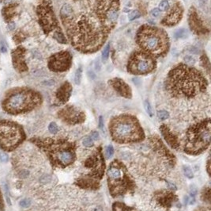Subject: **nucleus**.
<instances>
[{
	"instance_id": "obj_1",
	"label": "nucleus",
	"mask_w": 211,
	"mask_h": 211,
	"mask_svg": "<svg viewBox=\"0 0 211 211\" xmlns=\"http://www.w3.org/2000/svg\"><path fill=\"white\" fill-rule=\"evenodd\" d=\"M64 25L73 46L83 53H93L99 50L109 33L97 17L89 14H82L77 18L72 17Z\"/></svg>"
},
{
	"instance_id": "obj_2",
	"label": "nucleus",
	"mask_w": 211,
	"mask_h": 211,
	"mask_svg": "<svg viewBox=\"0 0 211 211\" xmlns=\"http://www.w3.org/2000/svg\"><path fill=\"white\" fill-rule=\"evenodd\" d=\"M165 87L173 98H192L206 92L208 82L195 68L179 64L168 72Z\"/></svg>"
},
{
	"instance_id": "obj_3",
	"label": "nucleus",
	"mask_w": 211,
	"mask_h": 211,
	"mask_svg": "<svg viewBox=\"0 0 211 211\" xmlns=\"http://www.w3.org/2000/svg\"><path fill=\"white\" fill-rule=\"evenodd\" d=\"M31 143L44 152L53 168H65L76 160L77 144L65 139L33 137Z\"/></svg>"
},
{
	"instance_id": "obj_4",
	"label": "nucleus",
	"mask_w": 211,
	"mask_h": 211,
	"mask_svg": "<svg viewBox=\"0 0 211 211\" xmlns=\"http://www.w3.org/2000/svg\"><path fill=\"white\" fill-rule=\"evenodd\" d=\"M111 139L119 144L139 142L145 139V133L135 116L122 114L112 118L109 122Z\"/></svg>"
},
{
	"instance_id": "obj_5",
	"label": "nucleus",
	"mask_w": 211,
	"mask_h": 211,
	"mask_svg": "<svg viewBox=\"0 0 211 211\" xmlns=\"http://www.w3.org/2000/svg\"><path fill=\"white\" fill-rule=\"evenodd\" d=\"M42 103L39 92L29 88H16L6 94L2 107L5 112L18 115L30 112Z\"/></svg>"
},
{
	"instance_id": "obj_6",
	"label": "nucleus",
	"mask_w": 211,
	"mask_h": 211,
	"mask_svg": "<svg viewBox=\"0 0 211 211\" xmlns=\"http://www.w3.org/2000/svg\"><path fill=\"white\" fill-rule=\"evenodd\" d=\"M137 43L141 51L154 58L163 57L169 49V39L165 31L148 25L139 28L137 33Z\"/></svg>"
},
{
	"instance_id": "obj_7",
	"label": "nucleus",
	"mask_w": 211,
	"mask_h": 211,
	"mask_svg": "<svg viewBox=\"0 0 211 211\" xmlns=\"http://www.w3.org/2000/svg\"><path fill=\"white\" fill-rule=\"evenodd\" d=\"M107 181L110 194L116 198L135 192L136 183L123 162L114 160L107 170Z\"/></svg>"
},
{
	"instance_id": "obj_8",
	"label": "nucleus",
	"mask_w": 211,
	"mask_h": 211,
	"mask_svg": "<svg viewBox=\"0 0 211 211\" xmlns=\"http://www.w3.org/2000/svg\"><path fill=\"white\" fill-rule=\"evenodd\" d=\"M211 122L207 118L192 125L186 133L183 150L188 155L201 154L210 144Z\"/></svg>"
},
{
	"instance_id": "obj_9",
	"label": "nucleus",
	"mask_w": 211,
	"mask_h": 211,
	"mask_svg": "<svg viewBox=\"0 0 211 211\" xmlns=\"http://www.w3.org/2000/svg\"><path fill=\"white\" fill-rule=\"evenodd\" d=\"M26 139L23 127L15 122L0 120V148L6 152H12Z\"/></svg>"
},
{
	"instance_id": "obj_10",
	"label": "nucleus",
	"mask_w": 211,
	"mask_h": 211,
	"mask_svg": "<svg viewBox=\"0 0 211 211\" xmlns=\"http://www.w3.org/2000/svg\"><path fill=\"white\" fill-rule=\"evenodd\" d=\"M96 17L108 33L115 27L120 14L119 0H100L97 4Z\"/></svg>"
},
{
	"instance_id": "obj_11",
	"label": "nucleus",
	"mask_w": 211,
	"mask_h": 211,
	"mask_svg": "<svg viewBox=\"0 0 211 211\" xmlns=\"http://www.w3.org/2000/svg\"><path fill=\"white\" fill-rule=\"evenodd\" d=\"M156 66L157 62L154 57L141 50L131 55L127 64V70L133 75H145L154 71Z\"/></svg>"
},
{
	"instance_id": "obj_12",
	"label": "nucleus",
	"mask_w": 211,
	"mask_h": 211,
	"mask_svg": "<svg viewBox=\"0 0 211 211\" xmlns=\"http://www.w3.org/2000/svg\"><path fill=\"white\" fill-rule=\"evenodd\" d=\"M84 166L89 170V172L82 176L100 184L105 171V158L101 146L97 147L88 157L85 161Z\"/></svg>"
},
{
	"instance_id": "obj_13",
	"label": "nucleus",
	"mask_w": 211,
	"mask_h": 211,
	"mask_svg": "<svg viewBox=\"0 0 211 211\" xmlns=\"http://www.w3.org/2000/svg\"><path fill=\"white\" fill-rule=\"evenodd\" d=\"M37 14L39 17L40 24L45 33L48 34L51 32L55 31L58 28V22L54 11L48 3L40 5L37 8Z\"/></svg>"
},
{
	"instance_id": "obj_14",
	"label": "nucleus",
	"mask_w": 211,
	"mask_h": 211,
	"mask_svg": "<svg viewBox=\"0 0 211 211\" xmlns=\"http://www.w3.org/2000/svg\"><path fill=\"white\" fill-rule=\"evenodd\" d=\"M72 64V56L68 52H57L52 55L48 61V68L55 72H65L70 68Z\"/></svg>"
},
{
	"instance_id": "obj_15",
	"label": "nucleus",
	"mask_w": 211,
	"mask_h": 211,
	"mask_svg": "<svg viewBox=\"0 0 211 211\" xmlns=\"http://www.w3.org/2000/svg\"><path fill=\"white\" fill-rule=\"evenodd\" d=\"M59 118L68 125H78L83 123L85 120V114L73 106H67L58 112Z\"/></svg>"
},
{
	"instance_id": "obj_16",
	"label": "nucleus",
	"mask_w": 211,
	"mask_h": 211,
	"mask_svg": "<svg viewBox=\"0 0 211 211\" xmlns=\"http://www.w3.org/2000/svg\"><path fill=\"white\" fill-rule=\"evenodd\" d=\"M150 141L152 148H153V150L157 152V154L160 155L161 157H164L170 165L174 166L176 164V157L166 148L165 144L162 142V141L158 137L153 136L150 138Z\"/></svg>"
},
{
	"instance_id": "obj_17",
	"label": "nucleus",
	"mask_w": 211,
	"mask_h": 211,
	"mask_svg": "<svg viewBox=\"0 0 211 211\" xmlns=\"http://www.w3.org/2000/svg\"><path fill=\"white\" fill-rule=\"evenodd\" d=\"M183 12V10L182 6L180 3H176L161 21V24L166 26H176L182 19Z\"/></svg>"
},
{
	"instance_id": "obj_18",
	"label": "nucleus",
	"mask_w": 211,
	"mask_h": 211,
	"mask_svg": "<svg viewBox=\"0 0 211 211\" xmlns=\"http://www.w3.org/2000/svg\"><path fill=\"white\" fill-rule=\"evenodd\" d=\"M154 199L157 204L165 208L172 207L173 204L178 201V198L174 192L165 190L156 192L154 194Z\"/></svg>"
},
{
	"instance_id": "obj_19",
	"label": "nucleus",
	"mask_w": 211,
	"mask_h": 211,
	"mask_svg": "<svg viewBox=\"0 0 211 211\" xmlns=\"http://www.w3.org/2000/svg\"><path fill=\"white\" fill-rule=\"evenodd\" d=\"M109 84L120 95L126 98H131L132 92L129 85L126 84L123 79L120 78H113L108 81Z\"/></svg>"
},
{
	"instance_id": "obj_20",
	"label": "nucleus",
	"mask_w": 211,
	"mask_h": 211,
	"mask_svg": "<svg viewBox=\"0 0 211 211\" xmlns=\"http://www.w3.org/2000/svg\"><path fill=\"white\" fill-rule=\"evenodd\" d=\"M25 50L22 47H18L15 50L12 51V61L13 67L18 72H25L27 70V66L25 61Z\"/></svg>"
},
{
	"instance_id": "obj_21",
	"label": "nucleus",
	"mask_w": 211,
	"mask_h": 211,
	"mask_svg": "<svg viewBox=\"0 0 211 211\" xmlns=\"http://www.w3.org/2000/svg\"><path fill=\"white\" fill-rule=\"evenodd\" d=\"M160 130H161V133L163 136L164 139L165 140L168 144L173 149L178 150L180 146V143L177 136L175 135L174 133L171 131V129L168 128V126L165 124L161 125L160 126Z\"/></svg>"
},
{
	"instance_id": "obj_22",
	"label": "nucleus",
	"mask_w": 211,
	"mask_h": 211,
	"mask_svg": "<svg viewBox=\"0 0 211 211\" xmlns=\"http://www.w3.org/2000/svg\"><path fill=\"white\" fill-rule=\"evenodd\" d=\"M189 24L192 30L196 33H204L206 27L198 17V14L195 9H191L189 13Z\"/></svg>"
},
{
	"instance_id": "obj_23",
	"label": "nucleus",
	"mask_w": 211,
	"mask_h": 211,
	"mask_svg": "<svg viewBox=\"0 0 211 211\" xmlns=\"http://www.w3.org/2000/svg\"><path fill=\"white\" fill-rule=\"evenodd\" d=\"M72 92L71 85L68 82L63 83L56 92V98L61 104H64L69 100Z\"/></svg>"
},
{
	"instance_id": "obj_24",
	"label": "nucleus",
	"mask_w": 211,
	"mask_h": 211,
	"mask_svg": "<svg viewBox=\"0 0 211 211\" xmlns=\"http://www.w3.org/2000/svg\"><path fill=\"white\" fill-rule=\"evenodd\" d=\"M72 14H73V10H72L70 5L65 4L62 7L61 16L63 23H65V22H67V21L71 19Z\"/></svg>"
},
{
	"instance_id": "obj_25",
	"label": "nucleus",
	"mask_w": 211,
	"mask_h": 211,
	"mask_svg": "<svg viewBox=\"0 0 211 211\" xmlns=\"http://www.w3.org/2000/svg\"><path fill=\"white\" fill-rule=\"evenodd\" d=\"M112 211H138L135 208L128 206L121 202H115L112 205Z\"/></svg>"
},
{
	"instance_id": "obj_26",
	"label": "nucleus",
	"mask_w": 211,
	"mask_h": 211,
	"mask_svg": "<svg viewBox=\"0 0 211 211\" xmlns=\"http://www.w3.org/2000/svg\"><path fill=\"white\" fill-rule=\"evenodd\" d=\"M14 13H15V6H13V5H10L9 7H5L2 10L3 17L7 21H9L10 19L13 17V16L14 15Z\"/></svg>"
},
{
	"instance_id": "obj_27",
	"label": "nucleus",
	"mask_w": 211,
	"mask_h": 211,
	"mask_svg": "<svg viewBox=\"0 0 211 211\" xmlns=\"http://www.w3.org/2000/svg\"><path fill=\"white\" fill-rule=\"evenodd\" d=\"M53 37L56 40L57 42H59V43L67 44V38L65 37V36H64V34H63L60 29L54 31V33H53Z\"/></svg>"
},
{
	"instance_id": "obj_28",
	"label": "nucleus",
	"mask_w": 211,
	"mask_h": 211,
	"mask_svg": "<svg viewBox=\"0 0 211 211\" xmlns=\"http://www.w3.org/2000/svg\"><path fill=\"white\" fill-rule=\"evenodd\" d=\"M144 107H145L146 113H148V115L150 117H153V110L152 107H151V105H150V102L148 100H146L144 102Z\"/></svg>"
},
{
	"instance_id": "obj_29",
	"label": "nucleus",
	"mask_w": 211,
	"mask_h": 211,
	"mask_svg": "<svg viewBox=\"0 0 211 211\" xmlns=\"http://www.w3.org/2000/svg\"><path fill=\"white\" fill-rule=\"evenodd\" d=\"M157 117L161 121H165L169 118V113L167 110H159L157 112Z\"/></svg>"
},
{
	"instance_id": "obj_30",
	"label": "nucleus",
	"mask_w": 211,
	"mask_h": 211,
	"mask_svg": "<svg viewBox=\"0 0 211 211\" xmlns=\"http://www.w3.org/2000/svg\"><path fill=\"white\" fill-rule=\"evenodd\" d=\"M82 144H83V145L85 146V147H86V148H92L94 144L93 139H92L91 137H85V138L83 139Z\"/></svg>"
},
{
	"instance_id": "obj_31",
	"label": "nucleus",
	"mask_w": 211,
	"mask_h": 211,
	"mask_svg": "<svg viewBox=\"0 0 211 211\" xmlns=\"http://www.w3.org/2000/svg\"><path fill=\"white\" fill-rule=\"evenodd\" d=\"M48 130L52 134H56L59 131V128L58 126L56 125L55 122H51L49 126H48Z\"/></svg>"
},
{
	"instance_id": "obj_32",
	"label": "nucleus",
	"mask_w": 211,
	"mask_h": 211,
	"mask_svg": "<svg viewBox=\"0 0 211 211\" xmlns=\"http://www.w3.org/2000/svg\"><path fill=\"white\" fill-rule=\"evenodd\" d=\"M159 10L161 11H167L169 9V3L166 0L161 1L159 4Z\"/></svg>"
},
{
	"instance_id": "obj_33",
	"label": "nucleus",
	"mask_w": 211,
	"mask_h": 211,
	"mask_svg": "<svg viewBox=\"0 0 211 211\" xmlns=\"http://www.w3.org/2000/svg\"><path fill=\"white\" fill-rule=\"evenodd\" d=\"M141 16V14H140L139 11H131L128 14V18L130 21H133V20L137 19L138 17Z\"/></svg>"
},
{
	"instance_id": "obj_34",
	"label": "nucleus",
	"mask_w": 211,
	"mask_h": 211,
	"mask_svg": "<svg viewBox=\"0 0 211 211\" xmlns=\"http://www.w3.org/2000/svg\"><path fill=\"white\" fill-rule=\"evenodd\" d=\"M202 197L203 200L210 203V187H208L207 189H205L204 191L202 192Z\"/></svg>"
},
{
	"instance_id": "obj_35",
	"label": "nucleus",
	"mask_w": 211,
	"mask_h": 211,
	"mask_svg": "<svg viewBox=\"0 0 211 211\" xmlns=\"http://www.w3.org/2000/svg\"><path fill=\"white\" fill-rule=\"evenodd\" d=\"M81 79H82V69L81 68H78L75 72V76H74V82L76 84H80Z\"/></svg>"
},
{
	"instance_id": "obj_36",
	"label": "nucleus",
	"mask_w": 211,
	"mask_h": 211,
	"mask_svg": "<svg viewBox=\"0 0 211 211\" xmlns=\"http://www.w3.org/2000/svg\"><path fill=\"white\" fill-rule=\"evenodd\" d=\"M183 172H184V175H186V177H187L188 178H192L194 177L192 170L189 167H186V166L183 167Z\"/></svg>"
},
{
	"instance_id": "obj_37",
	"label": "nucleus",
	"mask_w": 211,
	"mask_h": 211,
	"mask_svg": "<svg viewBox=\"0 0 211 211\" xmlns=\"http://www.w3.org/2000/svg\"><path fill=\"white\" fill-rule=\"evenodd\" d=\"M109 52H110V45H107L106 46H105V48H104V50H103L102 52V57H103V60H107L108 59V57L109 56Z\"/></svg>"
},
{
	"instance_id": "obj_38",
	"label": "nucleus",
	"mask_w": 211,
	"mask_h": 211,
	"mask_svg": "<svg viewBox=\"0 0 211 211\" xmlns=\"http://www.w3.org/2000/svg\"><path fill=\"white\" fill-rule=\"evenodd\" d=\"M20 206L23 208H27L31 205V200L29 198H25L23 200H22L20 202Z\"/></svg>"
},
{
	"instance_id": "obj_39",
	"label": "nucleus",
	"mask_w": 211,
	"mask_h": 211,
	"mask_svg": "<svg viewBox=\"0 0 211 211\" xmlns=\"http://www.w3.org/2000/svg\"><path fill=\"white\" fill-rule=\"evenodd\" d=\"M114 154V148L112 145H108L106 148V155L108 158H111Z\"/></svg>"
},
{
	"instance_id": "obj_40",
	"label": "nucleus",
	"mask_w": 211,
	"mask_h": 211,
	"mask_svg": "<svg viewBox=\"0 0 211 211\" xmlns=\"http://www.w3.org/2000/svg\"><path fill=\"white\" fill-rule=\"evenodd\" d=\"M160 14H161V11L158 8H155L150 11V14L153 17H157L160 15Z\"/></svg>"
},
{
	"instance_id": "obj_41",
	"label": "nucleus",
	"mask_w": 211,
	"mask_h": 211,
	"mask_svg": "<svg viewBox=\"0 0 211 211\" xmlns=\"http://www.w3.org/2000/svg\"><path fill=\"white\" fill-rule=\"evenodd\" d=\"M9 160V157L6 152H0V160L2 162H7Z\"/></svg>"
},
{
	"instance_id": "obj_42",
	"label": "nucleus",
	"mask_w": 211,
	"mask_h": 211,
	"mask_svg": "<svg viewBox=\"0 0 211 211\" xmlns=\"http://www.w3.org/2000/svg\"><path fill=\"white\" fill-rule=\"evenodd\" d=\"M183 61H184V62H186V63L187 64H195L196 61L195 58H193L192 57H189V56L184 57Z\"/></svg>"
},
{
	"instance_id": "obj_43",
	"label": "nucleus",
	"mask_w": 211,
	"mask_h": 211,
	"mask_svg": "<svg viewBox=\"0 0 211 211\" xmlns=\"http://www.w3.org/2000/svg\"><path fill=\"white\" fill-rule=\"evenodd\" d=\"M91 138L93 140H98L99 139V133L97 131H94L91 133Z\"/></svg>"
},
{
	"instance_id": "obj_44",
	"label": "nucleus",
	"mask_w": 211,
	"mask_h": 211,
	"mask_svg": "<svg viewBox=\"0 0 211 211\" xmlns=\"http://www.w3.org/2000/svg\"><path fill=\"white\" fill-rule=\"evenodd\" d=\"M207 173L209 174V175H210V158L207 160Z\"/></svg>"
},
{
	"instance_id": "obj_45",
	"label": "nucleus",
	"mask_w": 211,
	"mask_h": 211,
	"mask_svg": "<svg viewBox=\"0 0 211 211\" xmlns=\"http://www.w3.org/2000/svg\"><path fill=\"white\" fill-rule=\"evenodd\" d=\"M99 127L101 129H103V128H104V121H103V118L101 116L99 118Z\"/></svg>"
},
{
	"instance_id": "obj_46",
	"label": "nucleus",
	"mask_w": 211,
	"mask_h": 211,
	"mask_svg": "<svg viewBox=\"0 0 211 211\" xmlns=\"http://www.w3.org/2000/svg\"><path fill=\"white\" fill-rule=\"evenodd\" d=\"M0 50L2 52H6L7 50V48L6 46L3 45V44H1V47H0Z\"/></svg>"
},
{
	"instance_id": "obj_47",
	"label": "nucleus",
	"mask_w": 211,
	"mask_h": 211,
	"mask_svg": "<svg viewBox=\"0 0 211 211\" xmlns=\"http://www.w3.org/2000/svg\"><path fill=\"white\" fill-rule=\"evenodd\" d=\"M0 208H2V210L3 209V203H2V195H1V193H0Z\"/></svg>"
},
{
	"instance_id": "obj_48",
	"label": "nucleus",
	"mask_w": 211,
	"mask_h": 211,
	"mask_svg": "<svg viewBox=\"0 0 211 211\" xmlns=\"http://www.w3.org/2000/svg\"><path fill=\"white\" fill-rule=\"evenodd\" d=\"M8 26H9L10 29H11V30H13V29L15 28V25H14V23H10Z\"/></svg>"
},
{
	"instance_id": "obj_49",
	"label": "nucleus",
	"mask_w": 211,
	"mask_h": 211,
	"mask_svg": "<svg viewBox=\"0 0 211 211\" xmlns=\"http://www.w3.org/2000/svg\"><path fill=\"white\" fill-rule=\"evenodd\" d=\"M94 211H103V209L101 208V207L98 206V207H96V208L94 209Z\"/></svg>"
},
{
	"instance_id": "obj_50",
	"label": "nucleus",
	"mask_w": 211,
	"mask_h": 211,
	"mask_svg": "<svg viewBox=\"0 0 211 211\" xmlns=\"http://www.w3.org/2000/svg\"><path fill=\"white\" fill-rule=\"evenodd\" d=\"M209 211H210V210H209Z\"/></svg>"
}]
</instances>
